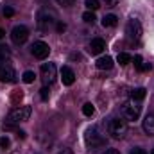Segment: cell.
Returning a JSON list of instances; mask_svg holds the SVG:
<instances>
[{
	"instance_id": "8992f818",
	"label": "cell",
	"mask_w": 154,
	"mask_h": 154,
	"mask_svg": "<svg viewBox=\"0 0 154 154\" xmlns=\"http://www.w3.org/2000/svg\"><path fill=\"white\" fill-rule=\"evenodd\" d=\"M122 116H124V120H131V122L138 120V116H140V106L136 104V100H129V102H125L122 106Z\"/></svg>"
},
{
	"instance_id": "7a4b0ae2",
	"label": "cell",
	"mask_w": 154,
	"mask_h": 154,
	"mask_svg": "<svg viewBox=\"0 0 154 154\" xmlns=\"http://www.w3.org/2000/svg\"><path fill=\"white\" fill-rule=\"evenodd\" d=\"M32 113V108L31 106H20V108H14L9 111L7 115V122L9 124H20V122H25L29 120V116Z\"/></svg>"
},
{
	"instance_id": "d6a6232c",
	"label": "cell",
	"mask_w": 154,
	"mask_h": 154,
	"mask_svg": "<svg viewBox=\"0 0 154 154\" xmlns=\"http://www.w3.org/2000/svg\"><path fill=\"white\" fill-rule=\"evenodd\" d=\"M18 138H25V133L23 131H18Z\"/></svg>"
},
{
	"instance_id": "5b68a950",
	"label": "cell",
	"mask_w": 154,
	"mask_h": 154,
	"mask_svg": "<svg viewBox=\"0 0 154 154\" xmlns=\"http://www.w3.org/2000/svg\"><path fill=\"white\" fill-rule=\"evenodd\" d=\"M125 34H127V38L131 39V41H140L142 34H143V29H142L140 20H134V18L129 20L127 25H125Z\"/></svg>"
},
{
	"instance_id": "d590c367",
	"label": "cell",
	"mask_w": 154,
	"mask_h": 154,
	"mask_svg": "<svg viewBox=\"0 0 154 154\" xmlns=\"http://www.w3.org/2000/svg\"><path fill=\"white\" fill-rule=\"evenodd\" d=\"M151 154H154V149H152V151H151Z\"/></svg>"
},
{
	"instance_id": "cb8c5ba5",
	"label": "cell",
	"mask_w": 154,
	"mask_h": 154,
	"mask_svg": "<svg viewBox=\"0 0 154 154\" xmlns=\"http://www.w3.org/2000/svg\"><path fill=\"white\" fill-rule=\"evenodd\" d=\"M134 66L138 72H142V66H143V61H142V56H134Z\"/></svg>"
},
{
	"instance_id": "44dd1931",
	"label": "cell",
	"mask_w": 154,
	"mask_h": 154,
	"mask_svg": "<svg viewBox=\"0 0 154 154\" xmlns=\"http://www.w3.org/2000/svg\"><path fill=\"white\" fill-rule=\"evenodd\" d=\"M82 113L86 116H91L93 113H95V108H93V104L91 102H86L84 106H82Z\"/></svg>"
},
{
	"instance_id": "277c9868",
	"label": "cell",
	"mask_w": 154,
	"mask_h": 154,
	"mask_svg": "<svg viewBox=\"0 0 154 154\" xmlns=\"http://www.w3.org/2000/svg\"><path fill=\"white\" fill-rule=\"evenodd\" d=\"M39 75H41V81L45 86H50L56 77H57V72H56V65L54 63H43L41 68H39Z\"/></svg>"
},
{
	"instance_id": "ffe728a7",
	"label": "cell",
	"mask_w": 154,
	"mask_h": 154,
	"mask_svg": "<svg viewBox=\"0 0 154 154\" xmlns=\"http://www.w3.org/2000/svg\"><path fill=\"white\" fill-rule=\"evenodd\" d=\"M9 57H11V50L5 45H0V61H5Z\"/></svg>"
},
{
	"instance_id": "7402d4cb",
	"label": "cell",
	"mask_w": 154,
	"mask_h": 154,
	"mask_svg": "<svg viewBox=\"0 0 154 154\" xmlns=\"http://www.w3.org/2000/svg\"><path fill=\"white\" fill-rule=\"evenodd\" d=\"M34 72H31V70H27V72H25V74H23V77H22V79H23V82H27V84H31V82H34Z\"/></svg>"
},
{
	"instance_id": "30bf717a",
	"label": "cell",
	"mask_w": 154,
	"mask_h": 154,
	"mask_svg": "<svg viewBox=\"0 0 154 154\" xmlns=\"http://www.w3.org/2000/svg\"><path fill=\"white\" fill-rule=\"evenodd\" d=\"M104 48H106V41L102 38H93L90 41V45H88V50H90V54H102L104 52Z\"/></svg>"
},
{
	"instance_id": "8fae6325",
	"label": "cell",
	"mask_w": 154,
	"mask_h": 154,
	"mask_svg": "<svg viewBox=\"0 0 154 154\" xmlns=\"http://www.w3.org/2000/svg\"><path fill=\"white\" fill-rule=\"evenodd\" d=\"M56 20H54V16L52 14H48V13H45V11H41L38 14V27L41 31H47L52 23H54Z\"/></svg>"
},
{
	"instance_id": "9a60e30c",
	"label": "cell",
	"mask_w": 154,
	"mask_h": 154,
	"mask_svg": "<svg viewBox=\"0 0 154 154\" xmlns=\"http://www.w3.org/2000/svg\"><path fill=\"white\" fill-rule=\"evenodd\" d=\"M145 95H147V90L145 88H134L133 91H131V100H143L145 99Z\"/></svg>"
},
{
	"instance_id": "4316f807",
	"label": "cell",
	"mask_w": 154,
	"mask_h": 154,
	"mask_svg": "<svg viewBox=\"0 0 154 154\" xmlns=\"http://www.w3.org/2000/svg\"><path fill=\"white\" fill-rule=\"evenodd\" d=\"M129 154H147V151H145V149H142V147H133Z\"/></svg>"
},
{
	"instance_id": "e575fe53",
	"label": "cell",
	"mask_w": 154,
	"mask_h": 154,
	"mask_svg": "<svg viewBox=\"0 0 154 154\" xmlns=\"http://www.w3.org/2000/svg\"><path fill=\"white\" fill-rule=\"evenodd\" d=\"M4 36H5V31H4V29H0V39L4 38Z\"/></svg>"
},
{
	"instance_id": "f546056e",
	"label": "cell",
	"mask_w": 154,
	"mask_h": 154,
	"mask_svg": "<svg viewBox=\"0 0 154 154\" xmlns=\"http://www.w3.org/2000/svg\"><path fill=\"white\" fill-rule=\"evenodd\" d=\"M59 5H70V4H74L75 0H56Z\"/></svg>"
},
{
	"instance_id": "3957f363",
	"label": "cell",
	"mask_w": 154,
	"mask_h": 154,
	"mask_svg": "<svg viewBox=\"0 0 154 154\" xmlns=\"http://www.w3.org/2000/svg\"><path fill=\"white\" fill-rule=\"evenodd\" d=\"M108 131H109V134L113 138L120 140V138H124L127 134V122L124 118H111L109 125H108Z\"/></svg>"
},
{
	"instance_id": "6da1fadb",
	"label": "cell",
	"mask_w": 154,
	"mask_h": 154,
	"mask_svg": "<svg viewBox=\"0 0 154 154\" xmlns=\"http://www.w3.org/2000/svg\"><path fill=\"white\" fill-rule=\"evenodd\" d=\"M84 140H86L88 147H91V149H99V147L106 145V136L100 134L97 127H90L86 131V134H84Z\"/></svg>"
},
{
	"instance_id": "83f0119b",
	"label": "cell",
	"mask_w": 154,
	"mask_h": 154,
	"mask_svg": "<svg viewBox=\"0 0 154 154\" xmlns=\"http://www.w3.org/2000/svg\"><path fill=\"white\" fill-rule=\"evenodd\" d=\"M102 4H104L106 7H115L116 4H118V0H102Z\"/></svg>"
},
{
	"instance_id": "ac0fdd59",
	"label": "cell",
	"mask_w": 154,
	"mask_h": 154,
	"mask_svg": "<svg viewBox=\"0 0 154 154\" xmlns=\"http://www.w3.org/2000/svg\"><path fill=\"white\" fill-rule=\"evenodd\" d=\"M84 5L88 7V11H97L100 7V0H86Z\"/></svg>"
},
{
	"instance_id": "4dcf8cb0",
	"label": "cell",
	"mask_w": 154,
	"mask_h": 154,
	"mask_svg": "<svg viewBox=\"0 0 154 154\" xmlns=\"http://www.w3.org/2000/svg\"><path fill=\"white\" fill-rule=\"evenodd\" d=\"M102 154H120V152H118L116 149H108V151H104Z\"/></svg>"
},
{
	"instance_id": "e0dca14e",
	"label": "cell",
	"mask_w": 154,
	"mask_h": 154,
	"mask_svg": "<svg viewBox=\"0 0 154 154\" xmlns=\"http://www.w3.org/2000/svg\"><path fill=\"white\" fill-rule=\"evenodd\" d=\"M131 59H133V57H131V56H129L127 52H120V54H118V57H116V61H118V63H120L122 66L129 65V63H131Z\"/></svg>"
},
{
	"instance_id": "7c38bea8",
	"label": "cell",
	"mask_w": 154,
	"mask_h": 154,
	"mask_svg": "<svg viewBox=\"0 0 154 154\" xmlns=\"http://www.w3.org/2000/svg\"><path fill=\"white\" fill-rule=\"evenodd\" d=\"M61 81H63L65 86H72V84H74L75 74H74V70H72L70 66H63V68H61Z\"/></svg>"
},
{
	"instance_id": "d4e9b609",
	"label": "cell",
	"mask_w": 154,
	"mask_h": 154,
	"mask_svg": "<svg viewBox=\"0 0 154 154\" xmlns=\"http://www.w3.org/2000/svg\"><path fill=\"white\" fill-rule=\"evenodd\" d=\"M39 95H41V99H43V100H47V99H48V88H47V86H43V88L39 90Z\"/></svg>"
},
{
	"instance_id": "1f68e13d",
	"label": "cell",
	"mask_w": 154,
	"mask_h": 154,
	"mask_svg": "<svg viewBox=\"0 0 154 154\" xmlns=\"http://www.w3.org/2000/svg\"><path fill=\"white\" fill-rule=\"evenodd\" d=\"M151 68H152V66H151V65L147 63V65H143V66H142V72H149Z\"/></svg>"
},
{
	"instance_id": "603a6c76",
	"label": "cell",
	"mask_w": 154,
	"mask_h": 154,
	"mask_svg": "<svg viewBox=\"0 0 154 154\" xmlns=\"http://www.w3.org/2000/svg\"><path fill=\"white\" fill-rule=\"evenodd\" d=\"M2 14H4L5 18H11V16H14V9H13L11 5H5L4 11H2Z\"/></svg>"
},
{
	"instance_id": "9c48e42d",
	"label": "cell",
	"mask_w": 154,
	"mask_h": 154,
	"mask_svg": "<svg viewBox=\"0 0 154 154\" xmlns=\"http://www.w3.org/2000/svg\"><path fill=\"white\" fill-rule=\"evenodd\" d=\"M0 81L2 82H14L16 81V72L9 65H0Z\"/></svg>"
},
{
	"instance_id": "484cf974",
	"label": "cell",
	"mask_w": 154,
	"mask_h": 154,
	"mask_svg": "<svg viewBox=\"0 0 154 154\" xmlns=\"http://www.w3.org/2000/svg\"><path fill=\"white\" fill-rule=\"evenodd\" d=\"M0 147H2V149H7V147H9V138H7V136H2V138H0Z\"/></svg>"
},
{
	"instance_id": "5bb4252c",
	"label": "cell",
	"mask_w": 154,
	"mask_h": 154,
	"mask_svg": "<svg viewBox=\"0 0 154 154\" xmlns=\"http://www.w3.org/2000/svg\"><path fill=\"white\" fill-rule=\"evenodd\" d=\"M95 65H97V68H99V70H111L115 63H113V59H111L109 56H102V57H99V59H97V63H95Z\"/></svg>"
},
{
	"instance_id": "836d02e7",
	"label": "cell",
	"mask_w": 154,
	"mask_h": 154,
	"mask_svg": "<svg viewBox=\"0 0 154 154\" xmlns=\"http://www.w3.org/2000/svg\"><path fill=\"white\" fill-rule=\"evenodd\" d=\"M61 154H72V151H70V149H63V152Z\"/></svg>"
},
{
	"instance_id": "4fadbf2b",
	"label": "cell",
	"mask_w": 154,
	"mask_h": 154,
	"mask_svg": "<svg viewBox=\"0 0 154 154\" xmlns=\"http://www.w3.org/2000/svg\"><path fill=\"white\" fill-rule=\"evenodd\" d=\"M142 127H143V131H145L149 136H154V113H149V115L143 118Z\"/></svg>"
},
{
	"instance_id": "ba28073f",
	"label": "cell",
	"mask_w": 154,
	"mask_h": 154,
	"mask_svg": "<svg viewBox=\"0 0 154 154\" xmlns=\"http://www.w3.org/2000/svg\"><path fill=\"white\" fill-rule=\"evenodd\" d=\"M32 56L36 57V59H45L47 56H48V52H50V47L45 43V41H36L34 45H32Z\"/></svg>"
},
{
	"instance_id": "52a82bcc",
	"label": "cell",
	"mask_w": 154,
	"mask_h": 154,
	"mask_svg": "<svg viewBox=\"0 0 154 154\" xmlns=\"http://www.w3.org/2000/svg\"><path fill=\"white\" fill-rule=\"evenodd\" d=\"M29 38V29L25 27V25H16V27H13V31H11V39H13V43L14 45H23L25 41Z\"/></svg>"
},
{
	"instance_id": "d6986e66",
	"label": "cell",
	"mask_w": 154,
	"mask_h": 154,
	"mask_svg": "<svg viewBox=\"0 0 154 154\" xmlns=\"http://www.w3.org/2000/svg\"><path fill=\"white\" fill-rule=\"evenodd\" d=\"M82 20H84L86 23H95L97 16H95V13H93V11H86V13L82 14Z\"/></svg>"
},
{
	"instance_id": "f1b7e54d",
	"label": "cell",
	"mask_w": 154,
	"mask_h": 154,
	"mask_svg": "<svg viewBox=\"0 0 154 154\" xmlns=\"http://www.w3.org/2000/svg\"><path fill=\"white\" fill-rule=\"evenodd\" d=\"M65 29H66V25H65L63 22H57V25H56V31H57V32H65Z\"/></svg>"
},
{
	"instance_id": "2e32d148",
	"label": "cell",
	"mask_w": 154,
	"mask_h": 154,
	"mask_svg": "<svg viewBox=\"0 0 154 154\" xmlns=\"http://www.w3.org/2000/svg\"><path fill=\"white\" fill-rule=\"evenodd\" d=\"M116 23H118V18L115 14H106L102 18V27H115Z\"/></svg>"
}]
</instances>
